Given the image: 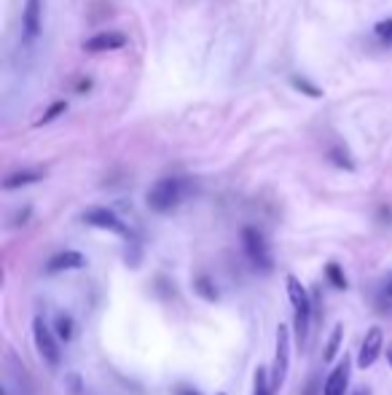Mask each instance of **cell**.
<instances>
[{"label":"cell","mask_w":392,"mask_h":395,"mask_svg":"<svg viewBox=\"0 0 392 395\" xmlns=\"http://www.w3.org/2000/svg\"><path fill=\"white\" fill-rule=\"evenodd\" d=\"M215 395H226V393H215Z\"/></svg>","instance_id":"26"},{"label":"cell","mask_w":392,"mask_h":395,"mask_svg":"<svg viewBox=\"0 0 392 395\" xmlns=\"http://www.w3.org/2000/svg\"><path fill=\"white\" fill-rule=\"evenodd\" d=\"M374 30H377V35L381 38V41L392 44V19H384V22H379Z\"/></svg>","instance_id":"20"},{"label":"cell","mask_w":392,"mask_h":395,"mask_svg":"<svg viewBox=\"0 0 392 395\" xmlns=\"http://www.w3.org/2000/svg\"><path fill=\"white\" fill-rule=\"evenodd\" d=\"M287 368H290V331L287 325H277V352H274L272 365V387L280 390L287 380Z\"/></svg>","instance_id":"5"},{"label":"cell","mask_w":392,"mask_h":395,"mask_svg":"<svg viewBox=\"0 0 392 395\" xmlns=\"http://www.w3.org/2000/svg\"><path fill=\"white\" fill-rule=\"evenodd\" d=\"M129 44V38L124 32L107 30V32H97L84 41V51H91V54H103V51H119Z\"/></svg>","instance_id":"8"},{"label":"cell","mask_w":392,"mask_h":395,"mask_svg":"<svg viewBox=\"0 0 392 395\" xmlns=\"http://www.w3.org/2000/svg\"><path fill=\"white\" fill-rule=\"evenodd\" d=\"M341 336H344V325H341V323H336V325H333L331 339H328V344H325V355H322V361H325V363H331L333 358L339 355V344H341Z\"/></svg>","instance_id":"15"},{"label":"cell","mask_w":392,"mask_h":395,"mask_svg":"<svg viewBox=\"0 0 392 395\" xmlns=\"http://www.w3.org/2000/svg\"><path fill=\"white\" fill-rule=\"evenodd\" d=\"M81 218H84V224H89L94 228H105V231H113V234H121V237H129L126 224L107 207H89Z\"/></svg>","instance_id":"6"},{"label":"cell","mask_w":392,"mask_h":395,"mask_svg":"<svg viewBox=\"0 0 392 395\" xmlns=\"http://www.w3.org/2000/svg\"><path fill=\"white\" fill-rule=\"evenodd\" d=\"M325 274H328V280L333 283V288H339V290L347 288V277H344L339 264H328V266H325Z\"/></svg>","instance_id":"18"},{"label":"cell","mask_w":392,"mask_h":395,"mask_svg":"<svg viewBox=\"0 0 392 395\" xmlns=\"http://www.w3.org/2000/svg\"><path fill=\"white\" fill-rule=\"evenodd\" d=\"M384 296H387V299H392V274L387 277V283H384Z\"/></svg>","instance_id":"23"},{"label":"cell","mask_w":392,"mask_h":395,"mask_svg":"<svg viewBox=\"0 0 392 395\" xmlns=\"http://www.w3.org/2000/svg\"><path fill=\"white\" fill-rule=\"evenodd\" d=\"M67 382H70V387H73V393H81V382H78V377L76 374H70V377H67Z\"/></svg>","instance_id":"22"},{"label":"cell","mask_w":392,"mask_h":395,"mask_svg":"<svg viewBox=\"0 0 392 395\" xmlns=\"http://www.w3.org/2000/svg\"><path fill=\"white\" fill-rule=\"evenodd\" d=\"M381 350H384V334H381V328H379V325H374L368 334L362 336L360 355H358V365H360V368H371V365L379 361Z\"/></svg>","instance_id":"7"},{"label":"cell","mask_w":392,"mask_h":395,"mask_svg":"<svg viewBox=\"0 0 392 395\" xmlns=\"http://www.w3.org/2000/svg\"><path fill=\"white\" fill-rule=\"evenodd\" d=\"M349 377H352V361H349V355H344L339 363L333 365L331 377L322 387V395H347Z\"/></svg>","instance_id":"9"},{"label":"cell","mask_w":392,"mask_h":395,"mask_svg":"<svg viewBox=\"0 0 392 395\" xmlns=\"http://www.w3.org/2000/svg\"><path fill=\"white\" fill-rule=\"evenodd\" d=\"M41 16H44V0H27L22 14V32L25 41H35L41 32Z\"/></svg>","instance_id":"10"},{"label":"cell","mask_w":392,"mask_h":395,"mask_svg":"<svg viewBox=\"0 0 392 395\" xmlns=\"http://www.w3.org/2000/svg\"><path fill=\"white\" fill-rule=\"evenodd\" d=\"M293 86H296V89L299 91H303V94H309V97H322V91L317 89V86H312V84H309V81H306V78H293Z\"/></svg>","instance_id":"19"},{"label":"cell","mask_w":392,"mask_h":395,"mask_svg":"<svg viewBox=\"0 0 392 395\" xmlns=\"http://www.w3.org/2000/svg\"><path fill=\"white\" fill-rule=\"evenodd\" d=\"M54 334H57V339H62V342H70V339H73V318L60 312L57 320H54Z\"/></svg>","instance_id":"16"},{"label":"cell","mask_w":392,"mask_h":395,"mask_svg":"<svg viewBox=\"0 0 392 395\" xmlns=\"http://www.w3.org/2000/svg\"><path fill=\"white\" fill-rule=\"evenodd\" d=\"M86 266V256L78 253V250H65V253H57L54 259L48 261L46 272L57 274V272H70V269H84Z\"/></svg>","instance_id":"11"},{"label":"cell","mask_w":392,"mask_h":395,"mask_svg":"<svg viewBox=\"0 0 392 395\" xmlns=\"http://www.w3.org/2000/svg\"><path fill=\"white\" fill-rule=\"evenodd\" d=\"M185 197V181L181 178H162V181H156L151 186V191H148V207H151L153 213H172L178 205L183 202Z\"/></svg>","instance_id":"1"},{"label":"cell","mask_w":392,"mask_h":395,"mask_svg":"<svg viewBox=\"0 0 392 395\" xmlns=\"http://www.w3.org/2000/svg\"><path fill=\"white\" fill-rule=\"evenodd\" d=\"M285 283H287V299H290V304L296 309V323H293L296 325V342L303 344L306 336H309V323H312V299L303 290V285L299 283L296 274H287Z\"/></svg>","instance_id":"2"},{"label":"cell","mask_w":392,"mask_h":395,"mask_svg":"<svg viewBox=\"0 0 392 395\" xmlns=\"http://www.w3.org/2000/svg\"><path fill=\"white\" fill-rule=\"evenodd\" d=\"M172 395H202L199 393V390H194V387H175V390H172Z\"/></svg>","instance_id":"21"},{"label":"cell","mask_w":392,"mask_h":395,"mask_svg":"<svg viewBox=\"0 0 392 395\" xmlns=\"http://www.w3.org/2000/svg\"><path fill=\"white\" fill-rule=\"evenodd\" d=\"M41 178H44L41 169H19V172H11V175L3 181V188H6V191H14V188H22V186L38 183Z\"/></svg>","instance_id":"12"},{"label":"cell","mask_w":392,"mask_h":395,"mask_svg":"<svg viewBox=\"0 0 392 395\" xmlns=\"http://www.w3.org/2000/svg\"><path fill=\"white\" fill-rule=\"evenodd\" d=\"M387 361H390V368H392V344L387 347Z\"/></svg>","instance_id":"24"},{"label":"cell","mask_w":392,"mask_h":395,"mask_svg":"<svg viewBox=\"0 0 392 395\" xmlns=\"http://www.w3.org/2000/svg\"><path fill=\"white\" fill-rule=\"evenodd\" d=\"M355 395H368V390H358Z\"/></svg>","instance_id":"25"},{"label":"cell","mask_w":392,"mask_h":395,"mask_svg":"<svg viewBox=\"0 0 392 395\" xmlns=\"http://www.w3.org/2000/svg\"><path fill=\"white\" fill-rule=\"evenodd\" d=\"M65 110H67V103H65V100H57V103H51V105H48V110H46L44 116H41V119L35 122V127H46V124H51L54 119H60Z\"/></svg>","instance_id":"17"},{"label":"cell","mask_w":392,"mask_h":395,"mask_svg":"<svg viewBox=\"0 0 392 395\" xmlns=\"http://www.w3.org/2000/svg\"><path fill=\"white\" fill-rule=\"evenodd\" d=\"M32 339H35V350L44 358V363L48 365V368H57L62 358L60 342H57V334L44 323V318L32 320Z\"/></svg>","instance_id":"4"},{"label":"cell","mask_w":392,"mask_h":395,"mask_svg":"<svg viewBox=\"0 0 392 395\" xmlns=\"http://www.w3.org/2000/svg\"><path fill=\"white\" fill-rule=\"evenodd\" d=\"M194 290L204 299V302H218V288L212 285V280L207 274H199L194 280Z\"/></svg>","instance_id":"14"},{"label":"cell","mask_w":392,"mask_h":395,"mask_svg":"<svg viewBox=\"0 0 392 395\" xmlns=\"http://www.w3.org/2000/svg\"><path fill=\"white\" fill-rule=\"evenodd\" d=\"M253 395H274L269 368H263V365H258L256 368V377H253Z\"/></svg>","instance_id":"13"},{"label":"cell","mask_w":392,"mask_h":395,"mask_svg":"<svg viewBox=\"0 0 392 395\" xmlns=\"http://www.w3.org/2000/svg\"><path fill=\"white\" fill-rule=\"evenodd\" d=\"M242 247H244L247 259H250V264L256 266L258 272H272L274 269L269 242H266V237H263L258 228H253V226L242 228Z\"/></svg>","instance_id":"3"}]
</instances>
